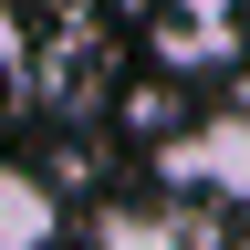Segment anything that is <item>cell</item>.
Wrapping results in <instances>:
<instances>
[{
  "mask_svg": "<svg viewBox=\"0 0 250 250\" xmlns=\"http://www.w3.org/2000/svg\"><path fill=\"white\" fill-rule=\"evenodd\" d=\"M156 177L188 188V198L250 208V94H240V104H219V115H198L188 136H167V146H156Z\"/></svg>",
  "mask_w": 250,
  "mask_h": 250,
  "instance_id": "cell-1",
  "label": "cell"
},
{
  "mask_svg": "<svg viewBox=\"0 0 250 250\" xmlns=\"http://www.w3.org/2000/svg\"><path fill=\"white\" fill-rule=\"evenodd\" d=\"M52 229H62V198H52L31 167H11V156H0V250H42Z\"/></svg>",
  "mask_w": 250,
  "mask_h": 250,
  "instance_id": "cell-2",
  "label": "cell"
},
{
  "mask_svg": "<svg viewBox=\"0 0 250 250\" xmlns=\"http://www.w3.org/2000/svg\"><path fill=\"white\" fill-rule=\"evenodd\" d=\"M94 240H104V250H167V240H198V208H136V198H125V208H94Z\"/></svg>",
  "mask_w": 250,
  "mask_h": 250,
  "instance_id": "cell-3",
  "label": "cell"
}]
</instances>
